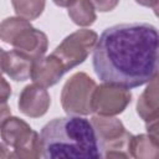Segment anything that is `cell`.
<instances>
[{
	"label": "cell",
	"instance_id": "5",
	"mask_svg": "<svg viewBox=\"0 0 159 159\" xmlns=\"http://www.w3.org/2000/svg\"><path fill=\"white\" fill-rule=\"evenodd\" d=\"M96 82L84 72L75 73L63 86L61 104L67 114L87 116L92 113V94Z\"/></svg>",
	"mask_w": 159,
	"mask_h": 159
},
{
	"label": "cell",
	"instance_id": "2",
	"mask_svg": "<svg viewBox=\"0 0 159 159\" xmlns=\"http://www.w3.org/2000/svg\"><path fill=\"white\" fill-rule=\"evenodd\" d=\"M41 157L45 159L102 158L92 123L82 117L55 118L40 133Z\"/></svg>",
	"mask_w": 159,
	"mask_h": 159
},
{
	"label": "cell",
	"instance_id": "12",
	"mask_svg": "<svg viewBox=\"0 0 159 159\" xmlns=\"http://www.w3.org/2000/svg\"><path fill=\"white\" fill-rule=\"evenodd\" d=\"M68 16L80 26H89L96 21L94 6L91 0H76L68 7Z\"/></svg>",
	"mask_w": 159,
	"mask_h": 159
},
{
	"label": "cell",
	"instance_id": "8",
	"mask_svg": "<svg viewBox=\"0 0 159 159\" xmlns=\"http://www.w3.org/2000/svg\"><path fill=\"white\" fill-rule=\"evenodd\" d=\"M51 103L50 94L46 88L40 84H27L19 97V109L27 117L37 118L43 116Z\"/></svg>",
	"mask_w": 159,
	"mask_h": 159
},
{
	"label": "cell",
	"instance_id": "20",
	"mask_svg": "<svg viewBox=\"0 0 159 159\" xmlns=\"http://www.w3.org/2000/svg\"><path fill=\"white\" fill-rule=\"evenodd\" d=\"M138 4L144 5V6H152L154 10H157V2L158 0H135Z\"/></svg>",
	"mask_w": 159,
	"mask_h": 159
},
{
	"label": "cell",
	"instance_id": "9",
	"mask_svg": "<svg viewBox=\"0 0 159 159\" xmlns=\"http://www.w3.org/2000/svg\"><path fill=\"white\" fill-rule=\"evenodd\" d=\"M47 45V36L34 26L25 29L12 42L14 50L21 52L32 61H36L45 55Z\"/></svg>",
	"mask_w": 159,
	"mask_h": 159
},
{
	"label": "cell",
	"instance_id": "13",
	"mask_svg": "<svg viewBox=\"0 0 159 159\" xmlns=\"http://www.w3.org/2000/svg\"><path fill=\"white\" fill-rule=\"evenodd\" d=\"M149 149L158 150V139L145 134L132 135L129 142V157H134V158L155 157L154 154L150 153Z\"/></svg>",
	"mask_w": 159,
	"mask_h": 159
},
{
	"label": "cell",
	"instance_id": "21",
	"mask_svg": "<svg viewBox=\"0 0 159 159\" xmlns=\"http://www.w3.org/2000/svg\"><path fill=\"white\" fill-rule=\"evenodd\" d=\"M57 6H61V7H70L76 0H52Z\"/></svg>",
	"mask_w": 159,
	"mask_h": 159
},
{
	"label": "cell",
	"instance_id": "19",
	"mask_svg": "<svg viewBox=\"0 0 159 159\" xmlns=\"http://www.w3.org/2000/svg\"><path fill=\"white\" fill-rule=\"evenodd\" d=\"M0 158H12V153L6 148V145L0 143Z\"/></svg>",
	"mask_w": 159,
	"mask_h": 159
},
{
	"label": "cell",
	"instance_id": "7",
	"mask_svg": "<svg viewBox=\"0 0 159 159\" xmlns=\"http://www.w3.org/2000/svg\"><path fill=\"white\" fill-rule=\"evenodd\" d=\"M132 93L128 88L103 82L96 86L92 94V111L99 116H117L130 103Z\"/></svg>",
	"mask_w": 159,
	"mask_h": 159
},
{
	"label": "cell",
	"instance_id": "16",
	"mask_svg": "<svg viewBox=\"0 0 159 159\" xmlns=\"http://www.w3.org/2000/svg\"><path fill=\"white\" fill-rule=\"evenodd\" d=\"M91 2L96 6L97 10H99L102 12H106V11L113 10L118 5L119 0H91Z\"/></svg>",
	"mask_w": 159,
	"mask_h": 159
},
{
	"label": "cell",
	"instance_id": "11",
	"mask_svg": "<svg viewBox=\"0 0 159 159\" xmlns=\"http://www.w3.org/2000/svg\"><path fill=\"white\" fill-rule=\"evenodd\" d=\"M34 61L16 50L5 52L2 60V72L14 81H26L31 78Z\"/></svg>",
	"mask_w": 159,
	"mask_h": 159
},
{
	"label": "cell",
	"instance_id": "15",
	"mask_svg": "<svg viewBox=\"0 0 159 159\" xmlns=\"http://www.w3.org/2000/svg\"><path fill=\"white\" fill-rule=\"evenodd\" d=\"M11 2L16 15L25 20L37 19L45 9V0H11Z\"/></svg>",
	"mask_w": 159,
	"mask_h": 159
},
{
	"label": "cell",
	"instance_id": "18",
	"mask_svg": "<svg viewBox=\"0 0 159 159\" xmlns=\"http://www.w3.org/2000/svg\"><path fill=\"white\" fill-rule=\"evenodd\" d=\"M11 116V111L10 107L7 106L6 102H1L0 103V125Z\"/></svg>",
	"mask_w": 159,
	"mask_h": 159
},
{
	"label": "cell",
	"instance_id": "6",
	"mask_svg": "<svg viewBox=\"0 0 159 159\" xmlns=\"http://www.w3.org/2000/svg\"><path fill=\"white\" fill-rule=\"evenodd\" d=\"M98 35L88 29L77 30L68 35L52 52V55L61 62L65 72L82 63L94 48Z\"/></svg>",
	"mask_w": 159,
	"mask_h": 159
},
{
	"label": "cell",
	"instance_id": "17",
	"mask_svg": "<svg viewBox=\"0 0 159 159\" xmlns=\"http://www.w3.org/2000/svg\"><path fill=\"white\" fill-rule=\"evenodd\" d=\"M10 96H11V87L7 83V81L0 73V103L1 102H7Z\"/></svg>",
	"mask_w": 159,
	"mask_h": 159
},
{
	"label": "cell",
	"instance_id": "22",
	"mask_svg": "<svg viewBox=\"0 0 159 159\" xmlns=\"http://www.w3.org/2000/svg\"><path fill=\"white\" fill-rule=\"evenodd\" d=\"M5 56V51H2V48H0V72L2 71V60Z\"/></svg>",
	"mask_w": 159,
	"mask_h": 159
},
{
	"label": "cell",
	"instance_id": "4",
	"mask_svg": "<svg viewBox=\"0 0 159 159\" xmlns=\"http://www.w3.org/2000/svg\"><path fill=\"white\" fill-rule=\"evenodd\" d=\"M0 137L6 145L14 148L12 158L30 159L41 157L39 133L17 117L10 116L0 125Z\"/></svg>",
	"mask_w": 159,
	"mask_h": 159
},
{
	"label": "cell",
	"instance_id": "10",
	"mask_svg": "<svg viewBox=\"0 0 159 159\" xmlns=\"http://www.w3.org/2000/svg\"><path fill=\"white\" fill-rule=\"evenodd\" d=\"M65 70L61 62L51 53L50 56L41 57L36 61H34L32 71H31V78L36 84H40L42 87H50L56 84L60 78L63 76Z\"/></svg>",
	"mask_w": 159,
	"mask_h": 159
},
{
	"label": "cell",
	"instance_id": "1",
	"mask_svg": "<svg viewBox=\"0 0 159 159\" xmlns=\"http://www.w3.org/2000/svg\"><path fill=\"white\" fill-rule=\"evenodd\" d=\"M158 30L148 22L118 24L97 40L93 68L106 83L135 88L158 75Z\"/></svg>",
	"mask_w": 159,
	"mask_h": 159
},
{
	"label": "cell",
	"instance_id": "14",
	"mask_svg": "<svg viewBox=\"0 0 159 159\" xmlns=\"http://www.w3.org/2000/svg\"><path fill=\"white\" fill-rule=\"evenodd\" d=\"M30 26H32L30 21L22 17H7L0 22V39L6 43L12 45L14 40Z\"/></svg>",
	"mask_w": 159,
	"mask_h": 159
},
{
	"label": "cell",
	"instance_id": "3",
	"mask_svg": "<svg viewBox=\"0 0 159 159\" xmlns=\"http://www.w3.org/2000/svg\"><path fill=\"white\" fill-rule=\"evenodd\" d=\"M104 158H128L132 134L112 116H94L91 119Z\"/></svg>",
	"mask_w": 159,
	"mask_h": 159
}]
</instances>
